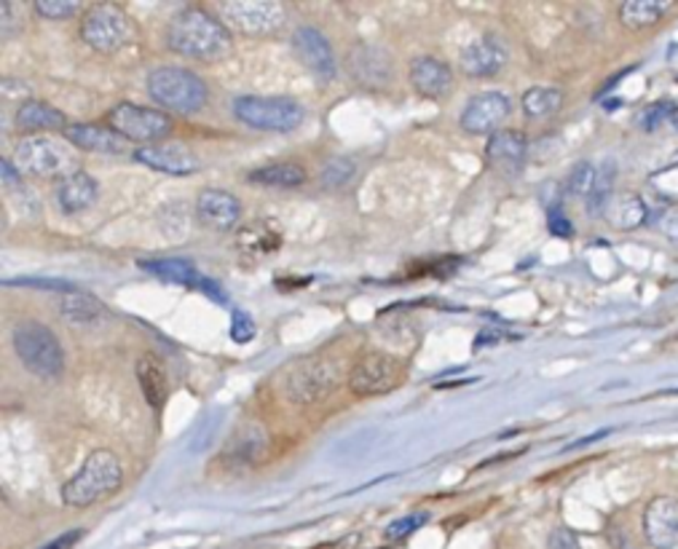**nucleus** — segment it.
<instances>
[{
	"label": "nucleus",
	"instance_id": "1",
	"mask_svg": "<svg viewBox=\"0 0 678 549\" xmlns=\"http://www.w3.org/2000/svg\"><path fill=\"white\" fill-rule=\"evenodd\" d=\"M167 46L198 62L226 60L233 49V35L220 16L204 5H185L167 25Z\"/></svg>",
	"mask_w": 678,
	"mask_h": 549
},
{
	"label": "nucleus",
	"instance_id": "2",
	"mask_svg": "<svg viewBox=\"0 0 678 549\" xmlns=\"http://www.w3.org/2000/svg\"><path fill=\"white\" fill-rule=\"evenodd\" d=\"M124 483V466L113 451H92L70 480L62 485V501L73 510H86L113 496Z\"/></svg>",
	"mask_w": 678,
	"mask_h": 549
},
{
	"label": "nucleus",
	"instance_id": "3",
	"mask_svg": "<svg viewBox=\"0 0 678 549\" xmlns=\"http://www.w3.org/2000/svg\"><path fill=\"white\" fill-rule=\"evenodd\" d=\"M148 95L156 105L169 113L191 115L207 105L209 89L204 78H198L194 70H185L178 65L156 68L148 75Z\"/></svg>",
	"mask_w": 678,
	"mask_h": 549
},
{
	"label": "nucleus",
	"instance_id": "4",
	"mask_svg": "<svg viewBox=\"0 0 678 549\" xmlns=\"http://www.w3.org/2000/svg\"><path fill=\"white\" fill-rule=\"evenodd\" d=\"M11 343L22 365L38 378H57L65 370V352L60 338L46 325L25 319L11 330Z\"/></svg>",
	"mask_w": 678,
	"mask_h": 549
},
{
	"label": "nucleus",
	"instance_id": "5",
	"mask_svg": "<svg viewBox=\"0 0 678 549\" xmlns=\"http://www.w3.org/2000/svg\"><path fill=\"white\" fill-rule=\"evenodd\" d=\"M81 40L97 54H116L132 44L137 27L124 5L119 3H95L84 11L78 27Z\"/></svg>",
	"mask_w": 678,
	"mask_h": 549
},
{
	"label": "nucleus",
	"instance_id": "6",
	"mask_svg": "<svg viewBox=\"0 0 678 549\" xmlns=\"http://www.w3.org/2000/svg\"><path fill=\"white\" fill-rule=\"evenodd\" d=\"M14 163L22 174L33 178H55L57 183L68 174L78 172L75 169L73 145L51 137V134H33V137L20 139L14 150Z\"/></svg>",
	"mask_w": 678,
	"mask_h": 549
},
{
	"label": "nucleus",
	"instance_id": "7",
	"mask_svg": "<svg viewBox=\"0 0 678 549\" xmlns=\"http://www.w3.org/2000/svg\"><path fill=\"white\" fill-rule=\"evenodd\" d=\"M233 115L244 126L258 132H292L303 124L306 110L290 97H237L233 99Z\"/></svg>",
	"mask_w": 678,
	"mask_h": 549
},
{
	"label": "nucleus",
	"instance_id": "8",
	"mask_svg": "<svg viewBox=\"0 0 678 549\" xmlns=\"http://www.w3.org/2000/svg\"><path fill=\"white\" fill-rule=\"evenodd\" d=\"M338 378L341 376H338L336 362L325 356H308L284 373L282 391L292 405H314L336 391Z\"/></svg>",
	"mask_w": 678,
	"mask_h": 549
},
{
	"label": "nucleus",
	"instance_id": "9",
	"mask_svg": "<svg viewBox=\"0 0 678 549\" xmlns=\"http://www.w3.org/2000/svg\"><path fill=\"white\" fill-rule=\"evenodd\" d=\"M218 16L226 22L228 30L266 38L282 30L288 11L277 0H226L220 3Z\"/></svg>",
	"mask_w": 678,
	"mask_h": 549
},
{
	"label": "nucleus",
	"instance_id": "10",
	"mask_svg": "<svg viewBox=\"0 0 678 549\" xmlns=\"http://www.w3.org/2000/svg\"><path fill=\"white\" fill-rule=\"evenodd\" d=\"M108 126L119 132L126 143H148L159 145L174 130L172 115L159 108H145V105L119 102L108 113Z\"/></svg>",
	"mask_w": 678,
	"mask_h": 549
},
{
	"label": "nucleus",
	"instance_id": "11",
	"mask_svg": "<svg viewBox=\"0 0 678 549\" xmlns=\"http://www.w3.org/2000/svg\"><path fill=\"white\" fill-rule=\"evenodd\" d=\"M402 376H405V367L395 354L371 352L360 356V362L349 373V391L354 396H362V400L387 394V391L400 387Z\"/></svg>",
	"mask_w": 678,
	"mask_h": 549
},
{
	"label": "nucleus",
	"instance_id": "12",
	"mask_svg": "<svg viewBox=\"0 0 678 549\" xmlns=\"http://www.w3.org/2000/svg\"><path fill=\"white\" fill-rule=\"evenodd\" d=\"M512 113L510 97L501 95V91H481L464 105L461 110V130L467 134H496L501 130L507 119Z\"/></svg>",
	"mask_w": 678,
	"mask_h": 549
},
{
	"label": "nucleus",
	"instance_id": "13",
	"mask_svg": "<svg viewBox=\"0 0 678 549\" xmlns=\"http://www.w3.org/2000/svg\"><path fill=\"white\" fill-rule=\"evenodd\" d=\"M292 49H295L298 60L303 62L319 81H332L338 73L336 54H332V46L327 40L323 30L312 25H303L292 33Z\"/></svg>",
	"mask_w": 678,
	"mask_h": 549
},
{
	"label": "nucleus",
	"instance_id": "14",
	"mask_svg": "<svg viewBox=\"0 0 678 549\" xmlns=\"http://www.w3.org/2000/svg\"><path fill=\"white\" fill-rule=\"evenodd\" d=\"M507 60H510L507 46L496 35H483V38L472 40V44H467L461 49L459 68L470 78H491L499 70H505Z\"/></svg>",
	"mask_w": 678,
	"mask_h": 549
},
{
	"label": "nucleus",
	"instance_id": "15",
	"mask_svg": "<svg viewBox=\"0 0 678 549\" xmlns=\"http://www.w3.org/2000/svg\"><path fill=\"white\" fill-rule=\"evenodd\" d=\"M525 156H529V139L516 130H499L485 143V159L505 178H516L523 172Z\"/></svg>",
	"mask_w": 678,
	"mask_h": 549
},
{
	"label": "nucleus",
	"instance_id": "16",
	"mask_svg": "<svg viewBox=\"0 0 678 549\" xmlns=\"http://www.w3.org/2000/svg\"><path fill=\"white\" fill-rule=\"evenodd\" d=\"M644 534L652 549H678V499L659 496L646 507Z\"/></svg>",
	"mask_w": 678,
	"mask_h": 549
},
{
	"label": "nucleus",
	"instance_id": "17",
	"mask_svg": "<svg viewBox=\"0 0 678 549\" xmlns=\"http://www.w3.org/2000/svg\"><path fill=\"white\" fill-rule=\"evenodd\" d=\"M134 161L145 163V167L156 169V172L172 174V178H189L198 169L196 156L185 145L178 143L145 145V148L134 150Z\"/></svg>",
	"mask_w": 678,
	"mask_h": 549
},
{
	"label": "nucleus",
	"instance_id": "18",
	"mask_svg": "<svg viewBox=\"0 0 678 549\" xmlns=\"http://www.w3.org/2000/svg\"><path fill=\"white\" fill-rule=\"evenodd\" d=\"M196 215L215 231H231L242 220V202L220 188H204L196 198Z\"/></svg>",
	"mask_w": 678,
	"mask_h": 549
},
{
	"label": "nucleus",
	"instance_id": "19",
	"mask_svg": "<svg viewBox=\"0 0 678 549\" xmlns=\"http://www.w3.org/2000/svg\"><path fill=\"white\" fill-rule=\"evenodd\" d=\"M349 68L352 75L367 89H384L395 78L391 73V57L378 46H356L349 54Z\"/></svg>",
	"mask_w": 678,
	"mask_h": 549
},
{
	"label": "nucleus",
	"instance_id": "20",
	"mask_svg": "<svg viewBox=\"0 0 678 549\" xmlns=\"http://www.w3.org/2000/svg\"><path fill=\"white\" fill-rule=\"evenodd\" d=\"M411 86L421 97L440 99L451 91L453 70L437 57H419L411 62Z\"/></svg>",
	"mask_w": 678,
	"mask_h": 549
},
{
	"label": "nucleus",
	"instance_id": "21",
	"mask_svg": "<svg viewBox=\"0 0 678 549\" xmlns=\"http://www.w3.org/2000/svg\"><path fill=\"white\" fill-rule=\"evenodd\" d=\"M65 139L73 148L89 150V154L121 156L130 148V143L119 132L102 124H70L65 130Z\"/></svg>",
	"mask_w": 678,
	"mask_h": 549
},
{
	"label": "nucleus",
	"instance_id": "22",
	"mask_svg": "<svg viewBox=\"0 0 678 549\" xmlns=\"http://www.w3.org/2000/svg\"><path fill=\"white\" fill-rule=\"evenodd\" d=\"M99 196V185L97 180L92 178L89 172L78 169V172L68 174L65 180L57 183V204L65 215H81L86 209L95 207Z\"/></svg>",
	"mask_w": 678,
	"mask_h": 549
},
{
	"label": "nucleus",
	"instance_id": "23",
	"mask_svg": "<svg viewBox=\"0 0 678 549\" xmlns=\"http://www.w3.org/2000/svg\"><path fill=\"white\" fill-rule=\"evenodd\" d=\"M14 126L20 132L33 134L35 132H57V130H68V115L62 110L51 108L49 102H40V99H25V102L16 108L14 113Z\"/></svg>",
	"mask_w": 678,
	"mask_h": 549
},
{
	"label": "nucleus",
	"instance_id": "24",
	"mask_svg": "<svg viewBox=\"0 0 678 549\" xmlns=\"http://www.w3.org/2000/svg\"><path fill=\"white\" fill-rule=\"evenodd\" d=\"M134 373H137V383H140V389H143L148 405L161 407L169 396V378H167V370H164L159 356L143 354L137 359Z\"/></svg>",
	"mask_w": 678,
	"mask_h": 549
},
{
	"label": "nucleus",
	"instance_id": "25",
	"mask_svg": "<svg viewBox=\"0 0 678 549\" xmlns=\"http://www.w3.org/2000/svg\"><path fill=\"white\" fill-rule=\"evenodd\" d=\"M60 314L73 325H97L108 319V308L102 306V301H97L95 295H86V292H70V295L62 297Z\"/></svg>",
	"mask_w": 678,
	"mask_h": 549
},
{
	"label": "nucleus",
	"instance_id": "26",
	"mask_svg": "<svg viewBox=\"0 0 678 549\" xmlns=\"http://www.w3.org/2000/svg\"><path fill=\"white\" fill-rule=\"evenodd\" d=\"M250 183L271 185V188H298L306 183V169L295 161H277L250 172Z\"/></svg>",
	"mask_w": 678,
	"mask_h": 549
},
{
	"label": "nucleus",
	"instance_id": "27",
	"mask_svg": "<svg viewBox=\"0 0 678 549\" xmlns=\"http://www.w3.org/2000/svg\"><path fill=\"white\" fill-rule=\"evenodd\" d=\"M266 451H268V431L266 426L258 424L244 426V429L233 437L231 446H228V455L242 461V464H258L263 455H266Z\"/></svg>",
	"mask_w": 678,
	"mask_h": 549
},
{
	"label": "nucleus",
	"instance_id": "28",
	"mask_svg": "<svg viewBox=\"0 0 678 549\" xmlns=\"http://www.w3.org/2000/svg\"><path fill=\"white\" fill-rule=\"evenodd\" d=\"M606 218L619 231H633V228L646 223V204L635 194H619L612 198Z\"/></svg>",
	"mask_w": 678,
	"mask_h": 549
},
{
	"label": "nucleus",
	"instance_id": "29",
	"mask_svg": "<svg viewBox=\"0 0 678 549\" xmlns=\"http://www.w3.org/2000/svg\"><path fill=\"white\" fill-rule=\"evenodd\" d=\"M237 244L242 253L253 255V258H261V255L277 253L279 244H282V236H279V231H274L268 223H250L239 231Z\"/></svg>",
	"mask_w": 678,
	"mask_h": 549
},
{
	"label": "nucleus",
	"instance_id": "30",
	"mask_svg": "<svg viewBox=\"0 0 678 549\" xmlns=\"http://www.w3.org/2000/svg\"><path fill=\"white\" fill-rule=\"evenodd\" d=\"M520 105H523V113L529 115V119H549V115H555L560 110V105H564V91L558 89V86H531L529 91H525L523 99H520Z\"/></svg>",
	"mask_w": 678,
	"mask_h": 549
},
{
	"label": "nucleus",
	"instance_id": "31",
	"mask_svg": "<svg viewBox=\"0 0 678 549\" xmlns=\"http://www.w3.org/2000/svg\"><path fill=\"white\" fill-rule=\"evenodd\" d=\"M670 11V3H657V0H628L619 5V20L625 27H652L654 22L663 20Z\"/></svg>",
	"mask_w": 678,
	"mask_h": 549
},
{
	"label": "nucleus",
	"instance_id": "32",
	"mask_svg": "<svg viewBox=\"0 0 678 549\" xmlns=\"http://www.w3.org/2000/svg\"><path fill=\"white\" fill-rule=\"evenodd\" d=\"M140 268L145 271L156 273V277L164 279V282H174V284H196L198 271L191 260L185 258H164V260H143Z\"/></svg>",
	"mask_w": 678,
	"mask_h": 549
},
{
	"label": "nucleus",
	"instance_id": "33",
	"mask_svg": "<svg viewBox=\"0 0 678 549\" xmlns=\"http://www.w3.org/2000/svg\"><path fill=\"white\" fill-rule=\"evenodd\" d=\"M612 198H614V172L612 169H598V178H595L593 191H590V196L584 198V204H588V212L593 215V218H598V215H606Z\"/></svg>",
	"mask_w": 678,
	"mask_h": 549
},
{
	"label": "nucleus",
	"instance_id": "34",
	"mask_svg": "<svg viewBox=\"0 0 678 549\" xmlns=\"http://www.w3.org/2000/svg\"><path fill=\"white\" fill-rule=\"evenodd\" d=\"M356 174V163L347 156H338V159H330L323 167V174H319V183L327 191H338L343 188L347 183H352Z\"/></svg>",
	"mask_w": 678,
	"mask_h": 549
},
{
	"label": "nucleus",
	"instance_id": "35",
	"mask_svg": "<svg viewBox=\"0 0 678 549\" xmlns=\"http://www.w3.org/2000/svg\"><path fill=\"white\" fill-rule=\"evenodd\" d=\"M595 178H598V169H595L590 161H582V163H577L574 169H571L566 188H569L571 196L588 198L590 191H593V185H595Z\"/></svg>",
	"mask_w": 678,
	"mask_h": 549
},
{
	"label": "nucleus",
	"instance_id": "36",
	"mask_svg": "<svg viewBox=\"0 0 678 549\" xmlns=\"http://www.w3.org/2000/svg\"><path fill=\"white\" fill-rule=\"evenodd\" d=\"M33 11L38 16H44V20L62 22V20H70V16L78 14L81 3L78 0H38V3L33 5Z\"/></svg>",
	"mask_w": 678,
	"mask_h": 549
},
{
	"label": "nucleus",
	"instance_id": "37",
	"mask_svg": "<svg viewBox=\"0 0 678 549\" xmlns=\"http://www.w3.org/2000/svg\"><path fill=\"white\" fill-rule=\"evenodd\" d=\"M426 523H429V512H411V515L397 517L395 523L387 525V539H405V536L424 528Z\"/></svg>",
	"mask_w": 678,
	"mask_h": 549
},
{
	"label": "nucleus",
	"instance_id": "38",
	"mask_svg": "<svg viewBox=\"0 0 678 549\" xmlns=\"http://www.w3.org/2000/svg\"><path fill=\"white\" fill-rule=\"evenodd\" d=\"M255 330H258V327H255L253 317H250L247 312H233V317H231V338L233 341L237 343L253 341Z\"/></svg>",
	"mask_w": 678,
	"mask_h": 549
},
{
	"label": "nucleus",
	"instance_id": "39",
	"mask_svg": "<svg viewBox=\"0 0 678 549\" xmlns=\"http://www.w3.org/2000/svg\"><path fill=\"white\" fill-rule=\"evenodd\" d=\"M5 284H22V288H40V290H65L68 295L70 292H78L75 284H70L68 279H9Z\"/></svg>",
	"mask_w": 678,
	"mask_h": 549
},
{
	"label": "nucleus",
	"instance_id": "40",
	"mask_svg": "<svg viewBox=\"0 0 678 549\" xmlns=\"http://www.w3.org/2000/svg\"><path fill=\"white\" fill-rule=\"evenodd\" d=\"M547 228H549V233H553V236H560V239L574 236V225H571V220L566 218V215L560 212V209H549Z\"/></svg>",
	"mask_w": 678,
	"mask_h": 549
},
{
	"label": "nucleus",
	"instance_id": "41",
	"mask_svg": "<svg viewBox=\"0 0 678 549\" xmlns=\"http://www.w3.org/2000/svg\"><path fill=\"white\" fill-rule=\"evenodd\" d=\"M670 113H674V105H668V102L652 105V108L646 110L644 119H641V121H644L646 132H654L659 124H663V121H670Z\"/></svg>",
	"mask_w": 678,
	"mask_h": 549
},
{
	"label": "nucleus",
	"instance_id": "42",
	"mask_svg": "<svg viewBox=\"0 0 678 549\" xmlns=\"http://www.w3.org/2000/svg\"><path fill=\"white\" fill-rule=\"evenodd\" d=\"M547 547L549 549H582L580 539H577V534L569 528H555L553 534H549Z\"/></svg>",
	"mask_w": 678,
	"mask_h": 549
},
{
	"label": "nucleus",
	"instance_id": "43",
	"mask_svg": "<svg viewBox=\"0 0 678 549\" xmlns=\"http://www.w3.org/2000/svg\"><path fill=\"white\" fill-rule=\"evenodd\" d=\"M14 11H16V5L9 3V0H3V3H0V14H3V38H11V35L16 33V25H20V22H16V16H14Z\"/></svg>",
	"mask_w": 678,
	"mask_h": 549
},
{
	"label": "nucleus",
	"instance_id": "44",
	"mask_svg": "<svg viewBox=\"0 0 678 549\" xmlns=\"http://www.w3.org/2000/svg\"><path fill=\"white\" fill-rule=\"evenodd\" d=\"M196 288H198V290H202V292H207V295H209V297H213V301H215V303H228V295H226V290H223V288H220V284H218V282H213V279L202 277V279H198V282H196Z\"/></svg>",
	"mask_w": 678,
	"mask_h": 549
},
{
	"label": "nucleus",
	"instance_id": "45",
	"mask_svg": "<svg viewBox=\"0 0 678 549\" xmlns=\"http://www.w3.org/2000/svg\"><path fill=\"white\" fill-rule=\"evenodd\" d=\"M81 536H84V530H70V534H62L60 539L51 541V545H46L44 549H70L75 545V541L81 539Z\"/></svg>",
	"mask_w": 678,
	"mask_h": 549
},
{
	"label": "nucleus",
	"instance_id": "46",
	"mask_svg": "<svg viewBox=\"0 0 678 549\" xmlns=\"http://www.w3.org/2000/svg\"><path fill=\"white\" fill-rule=\"evenodd\" d=\"M659 228H663V233L668 239H674V242H678V212H668L663 218V223H659Z\"/></svg>",
	"mask_w": 678,
	"mask_h": 549
},
{
	"label": "nucleus",
	"instance_id": "47",
	"mask_svg": "<svg viewBox=\"0 0 678 549\" xmlns=\"http://www.w3.org/2000/svg\"><path fill=\"white\" fill-rule=\"evenodd\" d=\"M501 338H510V335L501 330H483L481 335L475 338V346H491V343H499Z\"/></svg>",
	"mask_w": 678,
	"mask_h": 549
},
{
	"label": "nucleus",
	"instance_id": "48",
	"mask_svg": "<svg viewBox=\"0 0 678 549\" xmlns=\"http://www.w3.org/2000/svg\"><path fill=\"white\" fill-rule=\"evenodd\" d=\"M0 169H3V183H16L20 180V167H14L11 161H0Z\"/></svg>",
	"mask_w": 678,
	"mask_h": 549
},
{
	"label": "nucleus",
	"instance_id": "49",
	"mask_svg": "<svg viewBox=\"0 0 678 549\" xmlns=\"http://www.w3.org/2000/svg\"><path fill=\"white\" fill-rule=\"evenodd\" d=\"M670 126H674V130L678 132V108H674V113H670V121H668Z\"/></svg>",
	"mask_w": 678,
	"mask_h": 549
}]
</instances>
